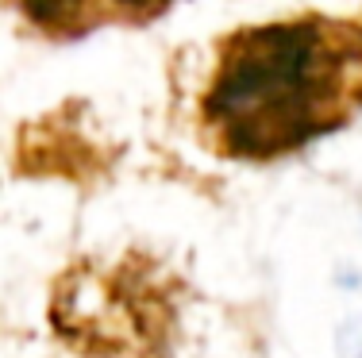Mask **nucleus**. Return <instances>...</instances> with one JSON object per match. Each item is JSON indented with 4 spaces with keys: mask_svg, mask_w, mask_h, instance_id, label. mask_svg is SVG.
Instances as JSON below:
<instances>
[{
    "mask_svg": "<svg viewBox=\"0 0 362 358\" xmlns=\"http://www.w3.org/2000/svg\"><path fill=\"white\" fill-rule=\"evenodd\" d=\"M31 28L42 35H85L105 23H146L174 0H16Z\"/></svg>",
    "mask_w": 362,
    "mask_h": 358,
    "instance_id": "f03ea898",
    "label": "nucleus"
},
{
    "mask_svg": "<svg viewBox=\"0 0 362 358\" xmlns=\"http://www.w3.org/2000/svg\"><path fill=\"white\" fill-rule=\"evenodd\" d=\"M362 108V23L300 16L228 35L201 93L209 147L286 158Z\"/></svg>",
    "mask_w": 362,
    "mask_h": 358,
    "instance_id": "f257e3e1",
    "label": "nucleus"
}]
</instances>
